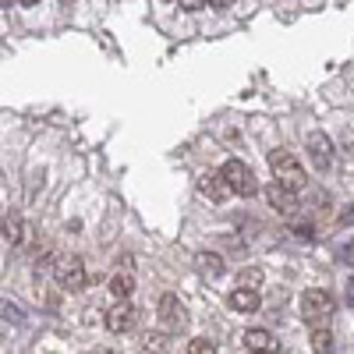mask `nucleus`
<instances>
[{
    "label": "nucleus",
    "instance_id": "nucleus-1",
    "mask_svg": "<svg viewBox=\"0 0 354 354\" xmlns=\"http://www.w3.org/2000/svg\"><path fill=\"white\" fill-rule=\"evenodd\" d=\"M270 167H273V174H277V181L290 185L294 192L308 185L305 167H301L298 160H294V153H290V149H273V153H270Z\"/></svg>",
    "mask_w": 354,
    "mask_h": 354
},
{
    "label": "nucleus",
    "instance_id": "nucleus-13",
    "mask_svg": "<svg viewBox=\"0 0 354 354\" xmlns=\"http://www.w3.org/2000/svg\"><path fill=\"white\" fill-rule=\"evenodd\" d=\"M21 234H25L21 216H18V213H8V216H4V241H8V245H18Z\"/></svg>",
    "mask_w": 354,
    "mask_h": 354
},
{
    "label": "nucleus",
    "instance_id": "nucleus-14",
    "mask_svg": "<svg viewBox=\"0 0 354 354\" xmlns=\"http://www.w3.org/2000/svg\"><path fill=\"white\" fill-rule=\"evenodd\" d=\"M110 290H113V298H131L135 277H131V273H117V277L110 280Z\"/></svg>",
    "mask_w": 354,
    "mask_h": 354
},
{
    "label": "nucleus",
    "instance_id": "nucleus-5",
    "mask_svg": "<svg viewBox=\"0 0 354 354\" xmlns=\"http://www.w3.org/2000/svg\"><path fill=\"white\" fill-rule=\"evenodd\" d=\"M160 319L167 330H185L188 326V308L177 301V294H163L160 298Z\"/></svg>",
    "mask_w": 354,
    "mask_h": 354
},
{
    "label": "nucleus",
    "instance_id": "nucleus-6",
    "mask_svg": "<svg viewBox=\"0 0 354 354\" xmlns=\"http://www.w3.org/2000/svg\"><path fill=\"white\" fill-rule=\"evenodd\" d=\"M266 202H270L277 213H283V216H290L294 209H298V195H294V188L283 185V181H273L270 188H266Z\"/></svg>",
    "mask_w": 354,
    "mask_h": 354
},
{
    "label": "nucleus",
    "instance_id": "nucleus-7",
    "mask_svg": "<svg viewBox=\"0 0 354 354\" xmlns=\"http://www.w3.org/2000/svg\"><path fill=\"white\" fill-rule=\"evenodd\" d=\"M135 322V308L128 305V298H117V305L106 312V330L110 333H128Z\"/></svg>",
    "mask_w": 354,
    "mask_h": 354
},
{
    "label": "nucleus",
    "instance_id": "nucleus-4",
    "mask_svg": "<svg viewBox=\"0 0 354 354\" xmlns=\"http://www.w3.org/2000/svg\"><path fill=\"white\" fill-rule=\"evenodd\" d=\"M220 170H223V177H227V185H230V192H234V195H255V192H259L255 174H252L241 160H227Z\"/></svg>",
    "mask_w": 354,
    "mask_h": 354
},
{
    "label": "nucleus",
    "instance_id": "nucleus-9",
    "mask_svg": "<svg viewBox=\"0 0 354 354\" xmlns=\"http://www.w3.org/2000/svg\"><path fill=\"white\" fill-rule=\"evenodd\" d=\"M198 188H202V195H205V198H213V202H223V198L230 195V185H227L223 170H216V174H202Z\"/></svg>",
    "mask_w": 354,
    "mask_h": 354
},
{
    "label": "nucleus",
    "instance_id": "nucleus-12",
    "mask_svg": "<svg viewBox=\"0 0 354 354\" xmlns=\"http://www.w3.org/2000/svg\"><path fill=\"white\" fill-rule=\"evenodd\" d=\"M195 262H198V273H202V277H209V280L223 277V259H220L216 252H202Z\"/></svg>",
    "mask_w": 354,
    "mask_h": 354
},
{
    "label": "nucleus",
    "instance_id": "nucleus-3",
    "mask_svg": "<svg viewBox=\"0 0 354 354\" xmlns=\"http://www.w3.org/2000/svg\"><path fill=\"white\" fill-rule=\"evenodd\" d=\"M53 277H57V283H61L64 290H82V287H85V280H88L85 262H82L78 255H61V259H57Z\"/></svg>",
    "mask_w": 354,
    "mask_h": 354
},
{
    "label": "nucleus",
    "instance_id": "nucleus-19",
    "mask_svg": "<svg viewBox=\"0 0 354 354\" xmlns=\"http://www.w3.org/2000/svg\"><path fill=\"white\" fill-rule=\"evenodd\" d=\"M145 351H163V337H145Z\"/></svg>",
    "mask_w": 354,
    "mask_h": 354
},
{
    "label": "nucleus",
    "instance_id": "nucleus-11",
    "mask_svg": "<svg viewBox=\"0 0 354 354\" xmlns=\"http://www.w3.org/2000/svg\"><path fill=\"white\" fill-rule=\"evenodd\" d=\"M245 347L248 351H280V344H277V337L270 330H248L245 333Z\"/></svg>",
    "mask_w": 354,
    "mask_h": 354
},
{
    "label": "nucleus",
    "instance_id": "nucleus-8",
    "mask_svg": "<svg viewBox=\"0 0 354 354\" xmlns=\"http://www.w3.org/2000/svg\"><path fill=\"white\" fill-rule=\"evenodd\" d=\"M308 156H312V163L319 170H326L333 163V145H330V138L322 135V131H312L308 135Z\"/></svg>",
    "mask_w": 354,
    "mask_h": 354
},
{
    "label": "nucleus",
    "instance_id": "nucleus-2",
    "mask_svg": "<svg viewBox=\"0 0 354 354\" xmlns=\"http://www.w3.org/2000/svg\"><path fill=\"white\" fill-rule=\"evenodd\" d=\"M333 315V294L322 290V287H308L301 294V319L308 326H319V322H326Z\"/></svg>",
    "mask_w": 354,
    "mask_h": 354
},
{
    "label": "nucleus",
    "instance_id": "nucleus-22",
    "mask_svg": "<svg viewBox=\"0 0 354 354\" xmlns=\"http://www.w3.org/2000/svg\"><path fill=\"white\" fill-rule=\"evenodd\" d=\"M64 4H71V0H64Z\"/></svg>",
    "mask_w": 354,
    "mask_h": 354
},
{
    "label": "nucleus",
    "instance_id": "nucleus-21",
    "mask_svg": "<svg viewBox=\"0 0 354 354\" xmlns=\"http://www.w3.org/2000/svg\"><path fill=\"white\" fill-rule=\"evenodd\" d=\"M21 4H25V8H36V4H39V0H21Z\"/></svg>",
    "mask_w": 354,
    "mask_h": 354
},
{
    "label": "nucleus",
    "instance_id": "nucleus-10",
    "mask_svg": "<svg viewBox=\"0 0 354 354\" xmlns=\"http://www.w3.org/2000/svg\"><path fill=\"white\" fill-rule=\"evenodd\" d=\"M259 301H262V298H259L255 287H238V290L230 294V308H238V312H255Z\"/></svg>",
    "mask_w": 354,
    "mask_h": 354
},
{
    "label": "nucleus",
    "instance_id": "nucleus-15",
    "mask_svg": "<svg viewBox=\"0 0 354 354\" xmlns=\"http://www.w3.org/2000/svg\"><path fill=\"white\" fill-rule=\"evenodd\" d=\"M312 351H333V333L326 330V322H319L312 330Z\"/></svg>",
    "mask_w": 354,
    "mask_h": 354
},
{
    "label": "nucleus",
    "instance_id": "nucleus-17",
    "mask_svg": "<svg viewBox=\"0 0 354 354\" xmlns=\"http://www.w3.org/2000/svg\"><path fill=\"white\" fill-rule=\"evenodd\" d=\"M216 347H213V340H205V337H195L192 344H188V354H213Z\"/></svg>",
    "mask_w": 354,
    "mask_h": 354
},
{
    "label": "nucleus",
    "instance_id": "nucleus-16",
    "mask_svg": "<svg viewBox=\"0 0 354 354\" xmlns=\"http://www.w3.org/2000/svg\"><path fill=\"white\" fill-rule=\"evenodd\" d=\"M238 283H241V287H262V270H255V266H248V270H241Z\"/></svg>",
    "mask_w": 354,
    "mask_h": 354
},
{
    "label": "nucleus",
    "instance_id": "nucleus-20",
    "mask_svg": "<svg viewBox=\"0 0 354 354\" xmlns=\"http://www.w3.org/2000/svg\"><path fill=\"white\" fill-rule=\"evenodd\" d=\"M209 8H216V11H227V8H234V0H209Z\"/></svg>",
    "mask_w": 354,
    "mask_h": 354
},
{
    "label": "nucleus",
    "instance_id": "nucleus-18",
    "mask_svg": "<svg viewBox=\"0 0 354 354\" xmlns=\"http://www.w3.org/2000/svg\"><path fill=\"white\" fill-rule=\"evenodd\" d=\"M177 4H181L185 11H198V8H205V4H209V0H177Z\"/></svg>",
    "mask_w": 354,
    "mask_h": 354
}]
</instances>
